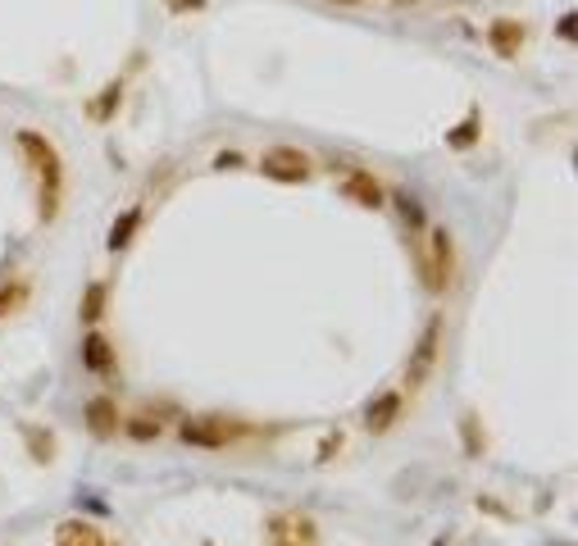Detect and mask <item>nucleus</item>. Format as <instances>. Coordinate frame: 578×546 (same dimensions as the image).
Wrapping results in <instances>:
<instances>
[{"instance_id": "f257e3e1", "label": "nucleus", "mask_w": 578, "mask_h": 546, "mask_svg": "<svg viewBox=\"0 0 578 546\" xmlns=\"http://www.w3.org/2000/svg\"><path fill=\"white\" fill-rule=\"evenodd\" d=\"M14 146L23 150L27 169L37 178V219L42 224H55L59 209H65V192H69V173H65V156H59V146L37 133V128H19L14 133Z\"/></svg>"}, {"instance_id": "f03ea898", "label": "nucleus", "mask_w": 578, "mask_h": 546, "mask_svg": "<svg viewBox=\"0 0 578 546\" xmlns=\"http://www.w3.org/2000/svg\"><path fill=\"white\" fill-rule=\"evenodd\" d=\"M269 546H319V524L306 510H273L264 520Z\"/></svg>"}, {"instance_id": "7ed1b4c3", "label": "nucleus", "mask_w": 578, "mask_h": 546, "mask_svg": "<svg viewBox=\"0 0 578 546\" xmlns=\"http://www.w3.org/2000/svg\"><path fill=\"white\" fill-rule=\"evenodd\" d=\"M415 264H419V283H423V287H429V292H446L451 269H455L451 232H446V228H438V232L429 237V247H423V251L415 255Z\"/></svg>"}, {"instance_id": "20e7f679", "label": "nucleus", "mask_w": 578, "mask_h": 546, "mask_svg": "<svg viewBox=\"0 0 578 546\" xmlns=\"http://www.w3.org/2000/svg\"><path fill=\"white\" fill-rule=\"evenodd\" d=\"M260 173L269 178V182H310V173H315V164H310V156L306 150H296V146H273V150H264L260 156Z\"/></svg>"}, {"instance_id": "39448f33", "label": "nucleus", "mask_w": 578, "mask_h": 546, "mask_svg": "<svg viewBox=\"0 0 578 546\" xmlns=\"http://www.w3.org/2000/svg\"><path fill=\"white\" fill-rule=\"evenodd\" d=\"M237 423H228V419H188L182 423V442L188 446H201V451H219V446H228V442H237Z\"/></svg>"}, {"instance_id": "423d86ee", "label": "nucleus", "mask_w": 578, "mask_h": 546, "mask_svg": "<svg viewBox=\"0 0 578 546\" xmlns=\"http://www.w3.org/2000/svg\"><path fill=\"white\" fill-rule=\"evenodd\" d=\"M438 346H442V319L433 315L429 323H423V332H419V342H415V351H410V387H419L423 378L433 374V364H438Z\"/></svg>"}, {"instance_id": "0eeeda50", "label": "nucleus", "mask_w": 578, "mask_h": 546, "mask_svg": "<svg viewBox=\"0 0 578 546\" xmlns=\"http://www.w3.org/2000/svg\"><path fill=\"white\" fill-rule=\"evenodd\" d=\"M82 423H87L91 437L110 442V437H118V429H124V414H118V401L114 397H91L82 406Z\"/></svg>"}, {"instance_id": "6e6552de", "label": "nucleus", "mask_w": 578, "mask_h": 546, "mask_svg": "<svg viewBox=\"0 0 578 546\" xmlns=\"http://www.w3.org/2000/svg\"><path fill=\"white\" fill-rule=\"evenodd\" d=\"M82 364H87V374H97V378L114 374L118 355H114V346H110V338H105L101 328H91L87 338H82Z\"/></svg>"}, {"instance_id": "1a4fd4ad", "label": "nucleus", "mask_w": 578, "mask_h": 546, "mask_svg": "<svg viewBox=\"0 0 578 546\" xmlns=\"http://www.w3.org/2000/svg\"><path fill=\"white\" fill-rule=\"evenodd\" d=\"M524 37H529V27L520 23V19H492V27H488V46L501 55V59H514L524 50Z\"/></svg>"}, {"instance_id": "9d476101", "label": "nucleus", "mask_w": 578, "mask_h": 546, "mask_svg": "<svg viewBox=\"0 0 578 546\" xmlns=\"http://www.w3.org/2000/svg\"><path fill=\"white\" fill-rule=\"evenodd\" d=\"M401 410H406V391L392 387V391H383L378 401H370V410H364V429H370V433H387Z\"/></svg>"}, {"instance_id": "9b49d317", "label": "nucleus", "mask_w": 578, "mask_h": 546, "mask_svg": "<svg viewBox=\"0 0 578 546\" xmlns=\"http://www.w3.org/2000/svg\"><path fill=\"white\" fill-rule=\"evenodd\" d=\"M55 546H114L91 520H65L55 524Z\"/></svg>"}, {"instance_id": "f8f14e48", "label": "nucleus", "mask_w": 578, "mask_h": 546, "mask_svg": "<svg viewBox=\"0 0 578 546\" xmlns=\"http://www.w3.org/2000/svg\"><path fill=\"white\" fill-rule=\"evenodd\" d=\"M342 196L355 201V205H364V209H378L383 205V182L374 173H347Z\"/></svg>"}, {"instance_id": "ddd939ff", "label": "nucleus", "mask_w": 578, "mask_h": 546, "mask_svg": "<svg viewBox=\"0 0 578 546\" xmlns=\"http://www.w3.org/2000/svg\"><path fill=\"white\" fill-rule=\"evenodd\" d=\"M118 101H124V82H105L101 87V96H91L87 101V118H91V124H110V118L118 114Z\"/></svg>"}, {"instance_id": "4468645a", "label": "nucleus", "mask_w": 578, "mask_h": 546, "mask_svg": "<svg viewBox=\"0 0 578 546\" xmlns=\"http://www.w3.org/2000/svg\"><path fill=\"white\" fill-rule=\"evenodd\" d=\"M141 205H133V209H124V215H118V224L110 228V251H128V241L137 237V228H141Z\"/></svg>"}, {"instance_id": "2eb2a0df", "label": "nucleus", "mask_w": 578, "mask_h": 546, "mask_svg": "<svg viewBox=\"0 0 578 546\" xmlns=\"http://www.w3.org/2000/svg\"><path fill=\"white\" fill-rule=\"evenodd\" d=\"M105 292H110L105 283H91V287H87V300H82V323H87V328L101 323V315H105Z\"/></svg>"}, {"instance_id": "dca6fc26", "label": "nucleus", "mask_w": 578, "mask_h": 546, "mask_svg": "<svg viewBox=\"0 0 578 546\" xmlns=\"http://www.w3.org/2000/svg\"><path fill=\"white\" fill-rule=\"evenodd\" d=\"M27 300V283L23 278H14V283H0V319H10L19 306Z\"/></svg>"}, {"instance_id": "f3484780", "label": "nucleus", "mask_w": 578, "mask_h": 546, "mask_svg": "<svg viewBox=\"0 0 578 546\" xmlns=\"http://www.w3.org/2000/svg\"><path fill=\"white\" fill-rule=\"evenodd\" d=\"M118 433H128L133 442H156L160 437V419H150V414H137V419H128Z\"/></svg>"}, {"instance_id": "a211bd4d", "label": "nucleus", "mask_w": 578, "mask_h": 546, "mask_svg": "<svg viewBox=\"0 0 578 546\" xmlns=\"http://www.w3.org/2000/svg\"><path fill=\"white\" fill-rule=\"evenodd\" d=\"M50 437H55L50 429H27V446H33L37 460H55V442Z\"/></svg>"}, {"instance_id": "6ab92c4d", "label": "nucleus", "mask_w": 578, "mask_h": 546, "mask_svg": "<svg viewBox=\"0 0 578 546\" xmlns=\"http://www.w3.org/2000/svg\"><path fill=\"white\" fill-rule=\"evenodd\" d=\"M478 128H483V124H478V110H474V114H469V118H465V124H461V128H455V133H451L446 141H451L455 150H465V146H469V141L478 137Z\"/></svg>"}, {"instance_id": "aec40b11", "label": "nucleus", "mask_w": 578, "mask_h": 546, "mask_svg": "<svg viewBox=\"0 0 578 546\" xmlns=\"http://www.w3.org/2000/svg\"><path fill=\"white\" fill-rule=\"evenodd\" d=\"M465 455H483V423H474V414H465Z\"/></svg>"}, {"instance_id": "412c9836", "label": "nucleus", "mask_w": 578, "mask_h": 546, "mask_svg": "<svg viewBox=\"0 0 578 546\" xmlns=\"http://www.w3.org/2000/svg\"><path fill=\"white\" fill-rule=\"evenodd\" d=\"M165 5L173 14H196V10H205V0H165Z\"/></svg>"}, {"instance_id": "4be33fe9", "label": "nucleus", "mask_w": 578, "mask_h": 546, "mask_svg": "<svg viewBox=\"0 0 578 546\" xmlns=\"http://www.w3.org/2000/svg\"><path fill=\"white\" fill-rule=\"evenodd\" d=\"M401 215H406V224H410V228H419V224H423V219H419V205H415V201H406V196H401Z\"/></svg>"}, {"instance_id": "5701e85b", "label": "nucleus", "mask_w": 578, "mask_h": 546, "mask_svg": "<svg viewBox=\"0 0 578 546\" xmlns=\"http://www.w3.org/2000/svg\"><path fill=\"white\" fill-rule=\"evenodd\" d=\"M338 446H342V433H328V442L319 446V460H328V455H332V451H338Z\"/></svg>"}, {"instance_id": "b1692460", "label": "nucleus", "mask_w": 578, "mask_h": 546, "mask_svg": "<svg viewBox=\"0 0 578 546\" xmlns=\"http://www.w3.org/2000/svg\"><path fill=\"white\" fill-rule=\"evenodd\" d=\"M560 42H574V14L560 19Z\"/></svg>"}, {"instance_id": "393cba45", "label": "nucleus", "mask_w": 578, "mask_h": 546, "mask_svg": "<svg viewBox=\"0 0 578 546\" xmlns=\"http://www.w3.org/2000/svg\"><path fill=\"white\" fill-rule=\"evenodd\" d=\"M338 5H360V0H338Z\"/></svg>"}, {"instance_id": "a878e982", "label": "nucleus", "mask_w": 578, "mask_h": 546, "mask_svg": "<svg viewBox=\"0 0 578 546\" xmlns=\"http://www.w3.org/2000/svg\"><path fill=\"white\" fill-rule=\"evenodd\" d=\"M397 5H410V0H397Z\"/></svg>"}, {"instance_id": "bb28decb", "label": "nucleus", "mask_w": 578, "mask_h": 546, "mask_svg": "<svg viewBox=\"0 0 578 546\" xmlns=\"http://www.w3.org/2000/svg\"><path fill=\"white\" fill-rule=\"evenodd\" d=\"M438 546H442V542H438Z\"/></svg>"}]
</instances>
